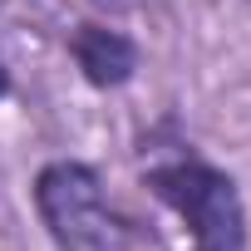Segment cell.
<instances>
[{
  "label": "cell",
  "instance_id": "1",
  "mask_svg": "<svg viewBox=\"0 0 251 251\" xmlns=\"http://www.w3.org/2000/svg\"><path fill=\"white\" fill-rule=\"evenodd\" d=\"M143 187L182 222L192 251H246V202L231 173L207 163L192 143L143 138Z\"/></svg>",
  "mask_w": 251,
  "mask_h": 251
},
{
  "label": "cell",
  "instance_id": "5",
  "mask_svg": "<svg viewBox=\"0 0 251 251\" xmlns=\"http://www.w3.org/2000/svg\"><path fill=\"white\" fill-rule=\"evenodd\" d=\"M99 5H113V10H123V5H138V0H99Z\"/></svg>",
  "mask_w": 251,
  "mask_h": 251
},
{
  "label": "cell",
  "instance_id": "2",
  "mask_svg": "<svg viewBox=\"0 0 251 251\" xmlns=\"http://www.w3.org/2000/svg\"><path fill=\"white\" fill-rule=\"evenodd\" d=\"M30 192L59 251H133V226L113 212L99 168L79 158H54L35 173Z\"/></svg>",
  "mask_w": 251,
  "mask_h": 251
},
{
  "label": "cell",
  "instance_id": "3",
  "mask_svg": "<svg viewBox=\"0 0 251 251\" xmlns=\"http://www.w3.org/2000/svg\"><path fill=\"white\" fill-rule=\"evenodd\" d=\"M69 54L84 74V84L94 89H123L133 74H138V45L123 35V30H108L99 20H84L69 30Z\"/></svg>",
  "mask_w": 251,
  "mask_h": 251
},
{
  "label": "cell",
  "instance_id": "4",
  "mask_svg": "<svg viewBox=\"0 0 251 251\" xmlns=\"http://www.w3.org/2000/svg\"><path fill=\"white\" fill-rule=\"evenodd\" d=\"M10 94V74H5V64H0V99Z\"/></svg>",
  "mask_w": 251,
  "mask_h": 251
}]
</instances>
